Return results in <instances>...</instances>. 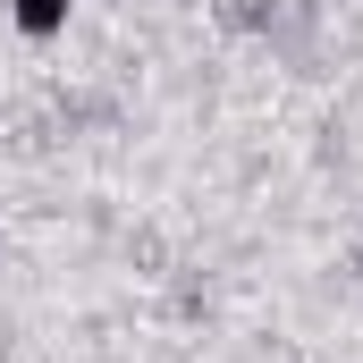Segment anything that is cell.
I'll use <instances>...</instances> for the list:
<instances>
[{
    "label": "cell",
    "instance_id": "cell-1",
    "mask_svg": "<svg viewBox=\"0 0 363 363\" xmlns=\"http://www.w3.org/2000/svg\"><path fill=\"white\" fill-rule=\"evenodd\" d=\"M279 17H287V0H211V26L228 43H271Z\"/></svg>",
    "mask_w": 363,
    "mask_h": 363
},
{
    "label": "cell",
    "instance_id": "cell-2",
    "mask_svg": "<svg viewBox=\"0 0 363 363\" xmlns=\"http://www.w3.org/2000/svg\"><path fill=\"white\" fill-rule=\"evenodd\" d=\"M9 26H17V43H60L77 26V0H9Z\"/></svg>",
    "mask_w": 363,
    "mask_h": 363
},
{
    "label": "cell",
    "instance_id": "cell-3",
    "mask_svg": "<svg viewBox=\"0 0 363 363\" xmlns=\"http://www.w3.org/2000/svg\"><path fill=\"white\" fill-rule=\"evenodd\" d=\"M347 271H355V287H363V237H355V254H347Z\"/></svg>",
    "mask_w": 363,
    "mask_h": 363
},
{
    "label": "cell",
    "instance_id": "cell-4",
    "mask_svg": "<svg viewBox=\"0 0 363 363\" xmlns=\"http://www.w3.org/2000/svg\"><path fill=\"white\" fill-rule=\"evenodd\" d=\"M0 254H9V237H0Z\"/></svg>",
    "mask_w": 363,
    "mask_h": 363
}]
</instances>
